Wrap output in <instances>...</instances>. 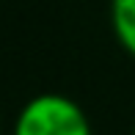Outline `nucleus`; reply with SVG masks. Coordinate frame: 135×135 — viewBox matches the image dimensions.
Instances as JSON below:
<instances>
[{"label":"nucleus","mask_w":135,"mask_h":135,"mask_svg":"<svg viewBox=\"0 0 135 135\" xmlns=\"http://www.w3.org/2000/svg\"><path fill=\"white\" fill-rule=\"evenodd\" d=\"M110 17H113V30L121 47L135 55V0H116Z\"/></svg>","instance_id":"2"},{"label":"nucleus","mask_w":135,"mask_h":135,"mask_svg":"<svg viewBox=\"0 0 135 135\" xmlns=\"http://www.w3.org/2000/svg\"><path fill=\"white\" fill-rule=\"evenodd\" d=\"M132 135H135V130H132Z\"/></svg>","instance_id":"3"},{"label":"nucleus","mask_w":135,"mask_h":135,"mask_svg":"<svg viewBox=\"0 0 135 135\" xmlns=\"http://www.w3.org/2000/svg\"><path fill=\"white\" fill-rule=\"evenodd\" d=\"M14 135H91V124L69 97L39 94L20 110Z\"/></svg>","instance_id":"1"}]
</instances>
